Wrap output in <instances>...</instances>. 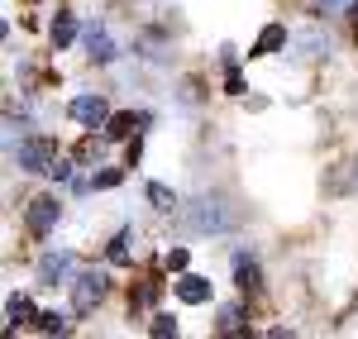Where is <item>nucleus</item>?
Here are the masks:
<instances>
[{
	"instance_id": "dca6fc26",
	"label": "nucleus",
	"mask_w": 358,
	"mask_h": 339,
	"mask_svg": "<svg viewBox=\"0 0 358 339\" xmlns=\"http://www.w3.org/2000/svg\"><path fill=\"white\" fill-rule=\"evenodd\" d=\"M220 330H224V335H239V330H244V315L234 311V306H224V311H220Z\"/></svg>"
},
{
	"instance_id": "412c9836",
	"label": "nucleus",
	"mask_w": 358,
	"mask_h": 339,
	"mask_svg": "<svg viewBox=\"0 0 358 339\" xmlns=\"http://www.w3.org/2000/svg\"><path fill=\"white\" fill-rule=\"evenodd\" d=\"M296 48H301V57H320V34H306Z\"/></svg>"
},
{
	"instance_id": "aec40b11",
	"label": "nucleus",
	"mask_w": 358,
	"mask_h": 339,
	"mask_svg": "<svg viewBox=\"0 0 358 339\" xmlns=\"http://www.w3.org/2000/svg\"><path fill=\"white\" fill-rule=\"evenodd\" d=\"M358 0H320V5H315V10H320V15H344V10H354Z\"/></svg>"
},
{
	"instance_id": "6ab92c4d",
	"label": "nucleus",
	"mask_w": 358,
	"mask_h": 339,
	"mask_svg": "<svg viewBox=\"0 0 358 339\" xmlns=\"http://www.w3.org/2000/svg\"><path fill=\"white\" fill-rule=\"evenodd\" d=\"M148 335H177V320H172V315H153V325H148Z\"/></svg>"
},
{
	"instance_id": "f257e3e1",
	"label": "nucleus",
	"mask_w": 358,
	"mask_h": 339,
	"mask_svg": "<svg viewBox=\"0 0 358 339\" xmlns=\"http://www.w3.org/2000/svg\"><path fill=\"white\" fill-rule=\"evenodd\" d=\"M234 220H239V215H234L220 196H201V201H192V205L182 210V225L196 229V234H220V229H229Z\"/></svg>"
},
{
	"instance_id": "4468645a",
	"label": "nucleus",
	"mask_w": 358,
	"mask_h": 339,
	"mask_svg": "<svg viewBox=\"0 0 358 339\" xmlns=\"http://www.w3.org/2000/svg\"><path fill=\"white\" fill-rule=\"evenodd\" d=\"M129 129H134V115H115V120H106V139H129Z\"/></svg>"
},
{
	"instance_id": "b1692460",
	"label": "nucleus",
	"mask_w": 358,
	"mask_h": 339,
	"mask_svg": "<svg viewBox=\"0 0 358 339\" xmlns=\"http://www.w3.org/2000/svg\"><path fill=\"white\" fill-rule=\"evenodd\" d=\"M57 177V182H67V177H72V168H67V163H62V158H53V168H48Z\"/></svg>"
},
{
	"instance_id": "2eb2a0df",
	"label": "nucleus",
	"mask_w": 358,
	"mask_h": 339,
	"mask_svg": "<svg viewBox=\"0 0 358 339\" xmlns=\"http://www.w3.org/2000/svg\"><path fill=\"white\" fill-rule=\"evenodd\" d=\"M148 201H153L158 210H172V205H177V201H172V192H167L163 182H148Z\"/></svg>"
},
{
	"instance_id": "f3484780",
	"label": "nucleus",
	"mask_w": 358,
	"mask_h": 339,
	"mask_svg": "<svg viewBox=\"0 0 358 339\" xmlns=\"http://www.w3.org/2000/svg\"><path fill=\"white\" fill-rule=\"evenodd\" d=\"M38 330H43V335H62V330H67V320H62L57 311H43V315H38Z\"/></svg>"
},
{
	"instance_id": "9b49d317",
	"label": "nucleus",
	"mask_w": 358,
	"mask_h": 339,
	"mask_svg": "<svg viewBox=\"0 0 358 339\" xmlns=\"http://www.w3.org/2000/svg\"><path fill=\"white\" fill-rule=\"evenodd\" d=\"M5 315H10V330H15V325H24V320H38L34 306H29V296H10V301H5Z\"/></svg>"
},
{
	"instance_id": "0eeeda50",
	"label": "nucleus",
	"mask_w": 358,
	"mask_h": 339,
	"mask_svg": "<svg viewBox=\"0 0 358 339\" xmlns=\"http://www.w3.org/2000/svg\"><path fill=\"white\" fill-rule=\"evenodd\" d=\"M177 296H182V301H187V306H201V301H210V282H206V277H196V273H182V277H177Z\"/></svg>"
},
{
	"instance_id": "20e7f679",
	"label": "nucleus",
	"mask_w": 358,
	"mask_h": 339,
	"mask_svg": "<svg viewBox=\"0 0 358 339\" xmlns=\"http://www.w3.org/2000/svg\"><path fill=\"white\" fill-rule=\"evenodd\" d=\"M57 215H62V205H57L53 196H38V201H29V234H48V229L57 225Z\"/></svg>"
},
{
	"instance_id": "7ed1b4c3",
	"label": "nucleus",
	"mask_w": 358,
	"mask_h": 339,
	"mask_svg": "<svg viewBox=\"0 0 358 339\" xmlns=\"http://www.w3.org/2000/svg\"><path fill=\"white\" fill-rule=\"evenodd\" d=\"M15 158H20L24 172H48L53 168V143L48 139H24L20 148H15Z\"/></svg>"
},
{
	"instance_id": "6e6552de",
	"label": "nucleus",
	"mask_w": 358,
	"mask_h": 339,
	"mask_svg": "<svg viewBox=\"0 0 358 339\" xmlns=\"http://www.w3.org/2000/svg\"><path fill=\"white\" fill-rule=\"evenodd\" d=\"M86 48H91V57H96V62H110V57H115V43H110V34H106L101 24L86 29Z\"/></svg>"
},
{
	"instance_id": "9d476101",
	"label": "nucleus",
	"mask_w": 358,
	"mask_h": 339,
	"mask_svg": "<svg viewBox=\"0 0 358 339\" xmlns=\"http://www.w3.org/2000/svg\"><path fill=\"white\" fill-rule=\"evenodd\" d=\"M72 38H77V20H72V15L62 10V15L53 20V48H67Z\"/></svg>"
},
{
	"instance_id": "ddd939ff",
	"label": "nucleus",
	"mask_w": 358,
	"mask_h": 339,
	"mask_svg": "<svg viewBox=\"0 0 358 339\" xmlns=\"http://www.w3.org/2000/svg\"><path fill=\"white\" fill-rule=\"evenodd\" d=\"M129 244H134V234L120 229V234L110 239V263H129Z\"/></svg>"
},
{
	"instance_id": "39448f33",
	"label": "nucleus",
	"mask_w": 358,
	"mask_h": 339,
	"mask_svg": "<svg viewBox=\"0 0 358 339\" xmlns=\"http://www.w3.org/2000/svg\"><path fill=\"white\" fill-rule=\"evenodd\" d=\"M67 110H72V120H82V124H91V129L110 120V106H106L101 96H77V101H72Z\"/></svg>"
},
{
	"instance_id": "5701e85b",
	"label": "nucleus",
	"mask_w": 358,
	"mask_h": 339,
	"mask_svg": "<svg viewBox=\"0 0 358 339\" xmlns=\"http://www.w3.org/2000/svg\"><path fill=\"white\" fill-rule=\"evenodd\" d=\"M224 86H229V96H244V77L234 72V62H229V82H224Z\"/></svg>"
},
{
	"instance_id": "f03ea898",
	"label": "nucleus",
	"mask_w": 358,
	"mask_h": 339,
	"mask_svg": "<svg viewBox=\"0 0 358 339\" xmlns=\"http://www.w3.org/2000/svg\"><path fill=\"white\" fill-rule=\"evenodd\" d=\"M106 291H110V277H106V273H82V277L72 282V311L91 315L101 301H106Z\"/></svg>"
},
{
	"instance_id": "1a4fd4ad",
	"label": "nucleus",
	"mask_w": 358,
	"mask_h": 339,
	"mask_svg": "<svg viewBox=\"0 0 358 339\" xmlns=\"http://www.w3.org/2000/svg\"><path fill=\"white\" fill-rule=\"evenodd\" d=\"M282 43H287V29H282V24H268L263 34H258V43H253V53H248V57H268V53H277Z\"/></svg>"
},
{
	"instance_id": "4be33fe9",
	"label": "nucleus",
	"mask_w": 358,
	"mask_h": 339,
	"mask_svg": "<svg viewBox=\"0 0 358 339\" xmlns=\"http://www.w3.org/2000/svg\"><path fill=\"white\" fill-rule=\"evenodd\" d=\"M187 249H172V254H167V268H172V273H187Z\"/></svg>"
},
{
	"instance_id": "f8f14e48",
	"label": "nucleus",
	"mask_w": 358,
	"mask_h": 339,
	"mask_svg": "<svg viewBox=\"0 0 358 339\" xmlns=\"http://www.w3.org/2000/svg\"><path fill=\"white\" fill-rule=\"evenodd\" d=\"M234 287H244V291H258V268H253L248 258H234Z\"/></svg>"
},
{
	"instance_id": "a211bd4d",
	"label": "nucleus",
	"mask_w": 358,
	"mask_h": 339,
	"mask_svg": "<svg viewBox=\"0 0 358 339\" xmlns=\"http://www.w3.org/2000/svg\"><path fill=\"white\" fill-rule=\"evenodd\" d=\"M120 182H124V172H120V168H106V172H96V182H91V187L110 192V187H120Z\"/></svg>"
},
{
	"instance_id": "423d86ee",
	"label": "nucleus",
	"mask_w": 358,
	"mask_h": 339,
	"mask_svg": "<svg viewBox=\"0 0 358 339\" xmlns=\"http://www.w3.org/2000/svg\"><path fill=\"white\" fill-rule=\"evenodd\" d=\"M67 273H72V254H43V258H38V282L57 287Z\"/></svg>"
}]
</instances>
